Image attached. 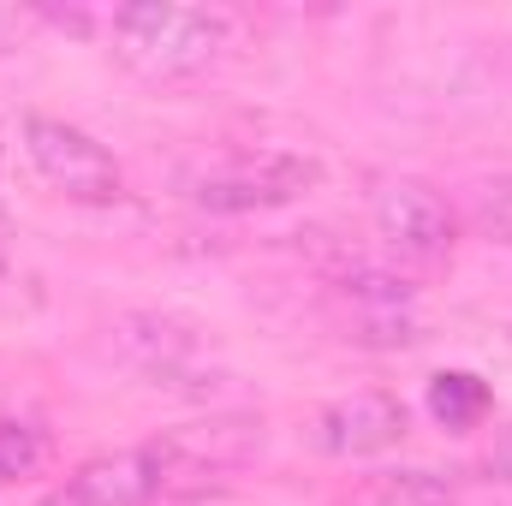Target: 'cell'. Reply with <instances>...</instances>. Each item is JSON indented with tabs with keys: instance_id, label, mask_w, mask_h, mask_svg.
<instances>
[{
	"instance_id": "obj_1",
	"label": "cell",
	"mask_w": 512,
	"mask_h": 506,
	"mask_svg": "<svg viewBox=\"0 0 512 506\" xmlns=\"http://www.w3.org/2000/svg\"><path fill=\"white\" fill-rule=\"evenodd\" d=\"M108 36H114L120 66H131L137 78H149V84H179V78L209 72V66L227 54L233 18H227V12H209V6L137 0V6H120V12L108 18Z\"/></svg>"
},
{
	"instance_id": "obj_2",
	"label": "cell",
	"mask_w": 512,
	"mask_h": 506,
	"mask_svg": "<svg viewBox=\"0 0 512 506\" xmlns=\"http://www.w3.org/2000/svg\"><path fill=\"white\" fill-rule=\"evenodd\" d=\"M268 447V429L251 411H209L197 423H179V429H161L155 441H143L161 489H203L215 477H233L262 459Z\"/></svg>"
},
{
	"instance_id": "obj_3",
	"label": "cell",
	"mask_w": 512,
	"mask_h": 506,
	"mask_svg": "<svg viewBox=\"0 0 512 506\" xmlns=\"http://www.w3.org/2000/svg\"><path fill=\"white\" fill-rule=\"evenodd\" d=\"M322 185V161L298 149H245L191 179V203L209 215H262L310 197Z\"/></svg>"
},
{
	"instance_id": "obj_4",
	"label": "cell",
	"mask_w": 512,
	"mask_h": 506,
	"mask_svg": "<svg viewBox=\"0 0 512 506\" xmlns=\"http://www.w3.org/2000/svg\"><path fill=\"white\" fill-rule=\"evenodd\" d=\"M18 149H24L30 173H36L54 197H66V203L102 209V203H120V197H126V167H120L90 131L66 126V120H54V114H24V120H18Z\"/></svg>"
},
{
	"instance_id": "obj_5",
	"label": "cell",
	"mask_w": 512,
	"mask_h": 506,
	"mask_svg": "<svg viewBox=\"0 0 512 506\" xmlns=\"http://www.w3.org/2000/svg\"><path fill=\"white\" fill-rule=\"evenodd\" d=\"M114 352L126 358L131 370L155 387H173V393H209L221 387V364H215V346L197 322L185 316H167V310H131L108 328Z\"/></svg>"
},
{
	"instance_id": "obj_6",
	"label": "cell",
	"mask_w": 512,
	"mask_h": 506,
	"mask_svg": "<svg viewBox=\"0 0 512 506\" xmlns=\"http://www.w3.org/2000/svg\"><path fill=\"white\" fill-rule=\"evenodd\" d=\"M376 233H382V245L399 262L435 268L459 245V215H453V203L435 185H423V179H387L382 191H376Z\"/></svg>"
},
{
	"instance_id": "obj_7",
	"label": "cell",
	"mask_w": 512,
	"mask_h": 506,
	"mask_svg": "<svg viewBox=\"0 0 512 506\" xmlns=\"http://www.w3.org/2000/svg\"><path fill=\"white\" fill-rule=\"evenodd\" d=\"M405 405L393 393H346L310 417V447L328 459H370L405 441Z\"/></svg>"
},
{
	"instance_id": "obj_8",
	"label": "cell",
	"mask_w": 512,
	"mask_h": 506,
	"mask_svg": "<svg viewBox=\"0 0 512 506\" xmlns=\"http://www.w3.org/2000/svg\"><path fill=\"white\" fill-rule=\"evenodd\" d=\"M161 495L167 489H161L149 453L126 447V453H102V459L78 465L42 506H149V501H161Z\"/></svg>"
},
{
	"instance_id": "obj_9",
	"label": "cell",
	"mask_w": 512,
	"mask_h": 506,
	"mask_svg": "<svg viewBox=\"0 0 512 506\" xmlns=\"http://www.w3.org/2000/svg\"><path fill=\"white\" fill-rule=\"evenodd\" d=\"M352 506H459V489L441 471H376Z\"/></svg>"
},
{
	"instance_id": "obj_10",
	"label": "cell",
	"mask_w": 512,
	"mask_h": 506,
	"mask_svg": "<svg viewBox=\"0 0 512 506\" xmlns=\"http://www.w3.org/2000/svg\"><path fill=\"white\" fill-rule=\"evenodd\" d=\"M429 411L447 429H477L489 417V381L471 376V370H441L429 381Z\"/></svg>"
},
{
	"instance_id": "obj_11",
	"label": "cell",
	"mask_w": 512,
	"mask_h": 506,
	"mask_svg": "<svg viewBox=\"0 0 512 506\" xmlns=\"http://www.w3.org/2000/svg\"><path fill=\"white\" fill-rule=\"evenodd\" d=\"M48 465V435L30 417H0V483L36 477Z\"/></svg>"
},
{
	"instance_id": "obj_12",
	"label": "cell",
	"mask_w": 512,
	"mask_h": 506,
	"mask_svg": "<svg viewBox=\"0 0 512 506\" xmlns=\"http://www.w3.org/2000/svg\"><path fill=\"white\" fill-rule=\"evenodd\" d=\"M18 24H24V18H18V12H12V6H0V42H6V36H12V30H18Z\"/></svg>"
},
{
	"instance_id": "obj_13",
	"label": "cell",
	"mask_w": 512,
	"mask_h": 506,
	"mask_svg": "<svg viewBox=\"0 0 512 506\" xmlns=\"http://www.w3.org/2000/svg\"><path fill=\"white\" fill-rule=\"evenodd\" d=\"M501 465L512 471V429H507V441H501Z\"/></svg>"
},
{
	"instance_id": "obj_14",
	"label": "cell",
	"mask_w": 512,
	"mask_h": 506,
	"mask_svg": "<svg viewBox=\"0 0 512 506\" xmlns=\"http://www.w3.org/2000/svg\"><path fill=\"white\" fill-rule=\"evenodd\" d=\"M0 274H6V256H0Z\"/></svg>"
}]
</instances>
